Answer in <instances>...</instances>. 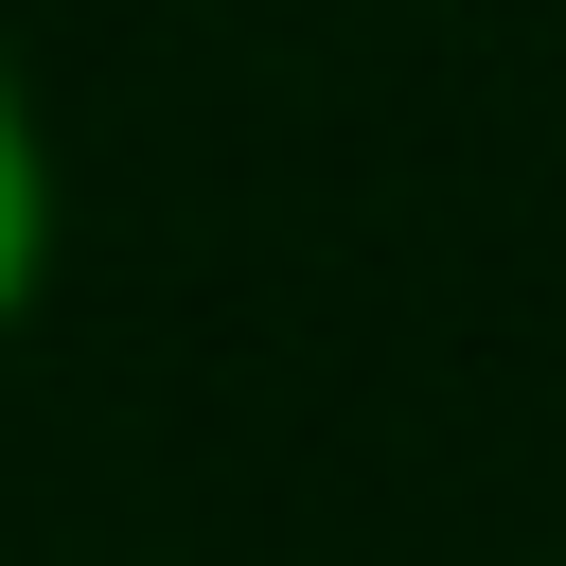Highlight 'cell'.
<instances>
[{
  "label": "cell",
  "mask_w": 566,
  "mask_h": 566,
  "mask_svg": "<svg viewBox=\"0 0 566 566\" xmlns=\"http://www.w3.org/2000/svg\"><path fill=\"white\" fill-rule=\"evenodd\" d=\"M18 265H35V142H18V106H0V301H18Z\"/></svg>",
  "instance_id": "obj_1"
}]
</instances>
